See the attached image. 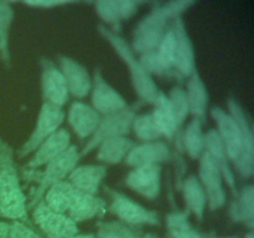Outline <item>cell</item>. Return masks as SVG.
I'll return each mask as SVG.
<instances>
[{"label":"cell","mask_w":254,"mask_h":238,"mask_svg":"<svg viewBox=\"0 0 254 238\" xmlns=\"http://www.w3.org/2000/svg\"><path fill=\"white\" fill-rule=\"evenodd\" d=\"M0 213L16 221L27 220L26 198L20 186L12 150L0 140Z\"/></svg>","instance_id":"cell-1"},{"label":"cell","mask_w":254,"mask_h":238,"mask_svg":"<svg viewBox=\"0 0 254 238\" xmlns=\"http://www.w3.org/2000/svg\"><path fill=\"white\" fill-rule=\"evenodd\" d=\"M190 5H192V1H171L154 9L136 27L133 42L134 50L141 55L155 51L165 36L169 19L178 17Z\"/></svg>","instance_id":"cell-2"},{"label":"cell","mask_w":254,"mask_h":238,"mask_svg":"<svg viewBox=\"0 0 254 238\" xmlns=\"http://www.w3.org/2000/svg\"><path fill=\"white\" fill-rule=\"evenodd\" d=\"M99 29H101V32L104 35V37H107V40L113 45L116 51L121 55V57L124 60V62L128 63L129 68H130L131 81H133L134 89H135V92L138 93V96L140 97L143 101L148 102V103H154L156 97H158V88H156V84L154 83L153 79L150 78V74L146 73L145 69L141 67V64L139 63L138 60L134 59V55L133 52H131L130 47L124 42V40L122 39V37L112 34L111 31L106 30L103 26H101Z\"/></svg>","instance_id":"cell-3"},{"label":"cell","mask_w":254,"mask_h":238,"mask_svg":"<svg viewBox=\"0 0 254 238\" xmlns=\"http://www.w3.org/2000/svg\"><path fill=\"white\" fill-rule=\"evenodd\" d=\"M79 156L81 155H79L78 150H77V146L71 145L64 153H62L56 159L46 164V169H45V171L40 176L39 187L35 191L34 196L31 198V202L29 205L30 207L39 203L42 195L51 186L60 182V181H64V178L71 174V171L76 168L77 163H78Z\"/></svg>","instance_id":"cell-4"},{"label":"cell","mask_w":254,"mask_h":238,"mask_svg":"<svg viewBox=\"0 0 254 238\" xmlns=\"http://www.w3.org/2000/svg\"><path fill=\"white\" fill-rule=\"evenodd\" d=\"M134 118H135L134 111L128 108L123 109L118 113L104 116V118L101 119L96 131L92 135V139L87 143V145L84 146L79 155L88 154L91 150L98 148L99 144L107 139L126 135L130 129L131 124H133Z\"/></svg>","instance_id":"cell-5"},{"label":"cell","mask_w":254,"mask_h":238,"mask_svg":"<svg viewBox=\"0 0 254 238\" xmlns=\"http://www.w3.org/2000/svg\"><path fill=\"white\" fill-rule=\"evenodd\" d=\"M32 217L47 238H72L78 235L77 225L71 218L50 210L44 201L37 203Z\"/></svg>","instance_id":"cell-6"},{"label":"cell","mask_w":254,"mask_h":238,"mask_svg":"<svg viewBox=\"0 0 254 238\" xmlns=\"http://www.w3.org/2000/svg\"><path fill=\"white\" fill-rule=\"evenodd\" d=\"M64 113L61 108L45 102L41 107V111H40L34 131L30 135L29 140L22 146L20 156H25L36 150L42 141L46 140L50 135H52L60 128V125L64 121Z\"/></svg>","instance_id":"cell-7"},{"label":"cell","mask_w":254,"mask_h":238,"mask_svg":"<svg viewBox=\"0 0 254 238\" xmlns=\"http://www.w3.org/2000/svg\"><path fill=\"white\" fill-rule=\"evenodd\" d=\"M228 109H230V114L233 117V119L237 121L241 130V136H242V154L236 163V166L241 175L248 178L253 175L254 169V136L252 126H251L242 107L235 99L228 101Z\"/></svg>","instance_id":"cell-8"},{"label":"cell","mask_w":254,"mask_h":238,"mask_svg":"<svg viewBox=\"0 0 254 238\" xmlns=\"http://www.w3.org/2000/svg\"><path fill=\"white\" fill-rule=\"evenodd\" d=\"M200 183L205 191L211 210H218L226 202V192L222 185V174L215 161L203 151L200 160Z\"/></svg>","instance_id":"cell-9"},{"label":"cell","mask_w":254,"mask_h":238,"mask_svg":"<svg viewBox=\"0 0 254 238\" xmlns=\"http://www.w3.org/2000/svg\"><path fill=\"white\" fill-rule=\"evenodd\" d=\"M112 211L123 222L130 225H158V215L153 211L146 210L139 203L134 202L123 193L111 191Z\"/></svg>","instance_id":"cell-10"},{"label":"cell","mask_w":254,"mask_h":238,"mask_svg":"<svg viewBox=\"0 0 254 238\" xmlns=\"http://www.w3.org/2000/svg\"><path fill=\"white\" fill-rule=\"evenodd\" d=\"M218 126V135L225 146L228 159L237 163L242 154V136L240 126L231 114L223 112L220 107H215L211 111Z\"/></svg>","instance_id":"cell-11"},{"label":"cell","mask_w":254,"mask_h":238,"mask_svg":"<svg viewBox=\"0 0 254 238\" xmlns=\"http://www.w3.org/2000/svg\"><path fill=\"white\" fill-rule=\"evenodd\" d=\"M128 187L139 195L154 200L159 196L161 188L160 165H148L134 168L126 178Z\"/></svg>","instance_id":"cell-12"},{"label":"cell","mask_w":254,"mask_h":238,"mask_svg":"<svg viewBox=\"0 0 254 238\" xmlns=\"http://www.w3.org/2000/svg\"><path fill=\"white\" fill-rule=\"evenodd\" d=\"M92 104H93L94 111L98 114H103V116L118 113V112L127 108V103L123 97L104 81V78L98 71L94 74Z\"/></svg>","instance_id":"cell-13"},{"label":"cell","mask_w":254,"mask_h":238,"mask_svg":"<svg viewBox=\"0 0 254 238\" xmlns=\"http://www.w3.org/2000/svg\"><path fill=\"white\" fill-rule=\"evenodd\" d=\"M42 93L46 103L59 108L68 99V88L61 71L47 60L42 61Z\"/></svg>","instance_id":"cell-14"},{"label":"cell","mask_w":254,"mask_h":238,"mask_svg":"<svg viewBox=\"0 0 254 238\" xmlns=\"http://www.w3.org/2000/svg\"><path fill=\"white\" fill-rule=\"evenodd\" d=\"M173 31L175 35L174 67L184 76H190L195 69V55H193L192 42L186 32L183 20L179 16L175 17Z\"/></svg>","instance_id":"cell-15"},{"label":"cell","mask_w":254,"mask_h":238,"mask_svg":"<svg viewBox=\"0 0 254 238\" xmlns=\"http://www.w3.org/2000/svg\"><path fill=\"white\" fill-rule=\"evenodd\" d=\"M69 146H71V135L68 131L66 129H57L52 135L40 144L27 166L35 169L41 165H46L47 163L64 153Z\"/></svg>","instance_id":"cell-16"},{"label":"cell","mask_w":254,"mask_h":238,"mask_svg":"<svg viewBox=\"0 0 254 238\" xmlns=\"http://www.w3.org/2000/svg\"><path fill=\"white\" fill-rule=\"evenodd\" d=\"M104 211H106V202L102 198L74 188L66 216L77 223L103 215Z\"/></svg>","instance_id":"cell-17"},{"label":"cell","mask_w":254,"mask_h":238,"mask_svg":"<svg viewBox=\"0 0 254 238\" xmlns=\"http://www.w3.org/2000/svg\"><path fill=\"white\" fill-rule=\"evenodd\" d=\"M171 156L168 145L161 141H149V143L136 145L129 151L126 161L133 168L148 165H159L163 161L169 160Z\"/></svg>","instance_id":"cell-18"},{"label":"cell","mask_w":254,"mask_h":238,"mask_svg":"<svg viewBox=\"0 0 254 238\" xmlns=\"http://www.w3.org/2000/svg\"><path fill=\"white\" fill-rule=\"evenodd\" d=\"M61 73L66 81L68 92L77 98H83L91 89V77L82 64L68 57H61Z\"/></svg>","instance_id":"cell-19"},{"label":"cell","mask_w":254,"mask_h":238,"mask_svg":"<svg viewBox=\"0 0 254 238\" xmlns=\"http://www.w3.org/2000/svg\"><path fill=\"white\" fill-rule=\"evenodd\" d=\"M68 120L72 129L79 138L93 135L101 121V117L92 107L81 102H74L68 112Z\"/></svg>","instance_id":"cell-20"},{"label":"cell","mask_w":254,"mask_h":238,"mask_svg":"<svg viewBox=\"0 0 254 238\" xmlns=\"http://www.w3.org/2000/svg\"><path fill=\"white\" fill-rule=\"evenodd\" d=\"M203 151L207 153L210 158L215 161L216 165L220 169L221 174H222V178H225L228 186L232 190H235V178H233L232 170L228 165V156L216 129H211L203 135Z\"/></svg>","instance_id":"cell-21"},{"label":"cell","mask_w":254,"mask_h":238,"mask_svg":"<svg viewBox=\"0 0 254 238\" xmlns=\"http://www.w3.org/2000/svg\"><path fill=\"white\" fill-rule=\"evenodd\" d=\"M107 174V169L101 165H83L74 168L68 175V182L77 190L88 195H94Z\"/></svg>","instance_id":"cell-22"},{"label":"cell","mask_w":254,"mask_h":238,"mask_svg":"<svg viewBox=\"0 0 254 238\" xmlns=\"http://www.w3.org/2000/svg\"><path fill=\"white\" fill-rule=\"evenodd\" d=\"M186 99H188L189 111L196 117L201 119L205 116L208 103V94L206 91V86L201 79L200 73L197 69H193L190 74V81L188 84V92H186Z\"/></svg>","instance_id":"cell-23"},{"label":"cell","mask_w":254,"mask_h":238,"mask_svg":"<svg viewBox=\"0 0 254 238\" xmlns=\"http://www.w3.org/2000/svg\"><path fill=\"white\" fill-rule=\"evenodd\" d=\"M134 143L126 136H118V138H111L102 141L98 145V153L97 158L99 161L106 164H118L119 161L127 158L129 151L134 148Z\"/></svg>","instance_id":"cell-24"},{"label":"cell","mask_w":254,"mask_h":238,"mask_svg":"<svg viewBox=\"0 0 254 238\" xmlns=\"http://www.w3.org/2000/svg\"><path fill=\"white\" fill-rule=\"evenodd\" d=\"M156 126L161 135L171 138L178 129V123L174 117L171 107L169 104V99L165 94L158 93L155 102H154V112L151 114Z\"/></svg>","instance_id":"cell-25"},{"label":"cell","mask_w":254,"mask_h":238,"mask_svg":"<svg viewBox=\"0 0 254 238\" xmlns=\"http://www.w3.org/2000/svg\"><path fill=\"white\" fill-rule=\"evenodd\" d=\"M73 191L74 187L68 181H60L46 191L44 202L54 212L66 215Z\"/></svg>","instance_id":"cell-26"},{"label":"cell","mask_w":254,"mask_h":238,"mask_svg":"<svg viewBox=\"0 0 254 238\" xmlns=\"http://www.w3.org/2000/svg\"><path fill=\"white\" fill-rule=\"evenodd\" d=\"M183 191L188 207L192 211L193 215L197 216L198 220H202L207 198H206L205 191H203L198 178L193 175L186 178L184 182Z\"/></svg>","instance_id":"cell-27"},{"label":"cell","mask_w":254,"mask_h":238,"mask_svg":"<svg viewBox=\"0 0 254 238\" xmlns=\"http://www.w3.org/2000/svg\"><path fill=\"white\" fill-rule=\"evenodd\" d=\"M184 146L192 159L201 158L203 154V133L201 119L193 118L189 123L184 135Z\"/></svg>","instance_id":"cell-28"},{"label":"cell","mask_w":254,"mask_h":238,"mask_svg":"<svg viewBox=\"0 0 254 238\" xmlns=\"http://www.w3.org/2000/svg\"><path fill=\"white\" fill-rule=\"evenodd\" d=\"M233 221H243L248 227H253L254 222V188L247 186L243 188L237 205L233 207Z\"/></svg>","instance_id":"cell-29"},{"label":"cell","mask_w":254,"mask_h":238,"mask_svg":"<svg viewBox=\"0 0 254 238\" xmlns=\"http://www.w3.org/2000/svg\"><path fill=\"white\" fill-rule=\"evenodd\" d=\"M166 226L173 238H202L190 226L188 216L183 212H173L168 216Z\"/></svg>","instance_id":"cell-30"},{"label":"cell","mask_w":254,"mask_h":238,"mask_svg":"<svg viewBox=\"0 0 254 238\" xmlns=\"http://www.w3.org/2000/svg\"><path fill=\"white\" fill-rule=\"evenodd\" d=\"M156 59L165 72H169L174 67V55H175V35L173 29L168 30L155 50Z\"/></svg>","instance_id":"cell-31"},{"label":"cell","mask_w":254,"mask_h":238,"mask_svg":"<svg viewBox=\"0 0 254 238\" xmlns=\"http://www.w3.org/2000/svg\"><path fill=\"white\" fill-rule=\"evenodd\" d=\"M131 126H133L135 135L141 140L148 141V143L156 140L161 136L151 114H144V116H139L134 118Z\"/></svg>","instance_id":"cell-32"},{"label":"cell","mask_w":254,"mask_h":238,"mask_svg":"<svg viewBox=\"0 0 254 238\" xmlns=\"http://www.w3.org/2000/svg\"><path fill=\"white\" fill-rule=\"evenodd\" d=\"M168 99L174 117L176 119V123H178V125H180L190 112L189 111L188 99H186V93L181 88H173Z\"/></svg>","instance_id":"cell-33"},{"label":"cell","mask_w":254,"mask_h":238,"mask_svg":"<svg viewBox=\"0 0 254 238\" xmlns=\"http://www.w3.org/2000/svg\"><path fill=\"white\" fill-rule=\"evenodd\" d=\"M12 20V9L7 2L0 1V52L7 60V32Z\"/></svg>","instance_id":"cell-34"},{"label":"cell","mask_w":254,"mask_h":238,"mask_svg":"<svg viewBox=\"0 0 254 238\" xmlns=\"http://www.w3.org/2000/svg\"><path fill=\"white\" fill-rule=\"evenodd\" d=\"M96 9L99 16L108 24H118L122 20L119 4L116 0H102L96 2Z\"/></svg>","instance_id":"cell-35"},{"label":"cell","mask_w":254,"mask_h":238,"mask_svg":"<svg viewBox=\"0 0 254 238\" xmlns=\"http://www.w3.org/2000/svg\"><path fill=\"white\" fill-rule=\"evenodd\" d=\"M131 235L130 231L127 230V227L119 225V223H104L101 226V230L98 232L97 238H126Z\"/></svg>","instance_id":"cell-36"},{"label":"cell","mask_w":254,"mask_h":238,"mask_svg":"<svg viewBox=\"0 0 254 238\" xmlns=\"http://www.w3.org/2000/svg\"><path fill=\"white\" fill-rule=\"evenodd\" d=\"M7 238H42V237L37 235V233L35 232V231H32L30 227L25 226L24 223L16 221V222L10 225L9 237Z\"/></svg>","instance_id":"cell-37"},{"label":"cell","mask_w":254,"mask_h":238,"mask_svg":"<svg viewBox=\"0 0 254 238\" xmlns=\"http://www.w3.org/2000/svg\"><path fill=\"white\" fill-rule=\"evenodd\" d=\"M118 4H119V12H121V17L122 19H128V17H130L131 15L136 11V7H138L139 2L124 0V1H118Z\"/></svg>","instance_id":"cell-38"},{"label":"cell","mask_w":254,"mask_h":238,"mask_svg":"<svg viewBox=\"0 0 254 238\" xmlns=\"http://www.w3.org/2000/svg\"><path fill=\"white\" fill-rule=\"evenodd\" d=\"M68 1H27V5H31V6H42V7H51V6H57V5H64L67 4Z\"/></svg>","instance_id":"cell-39"},{"label":"cell","mask_w":254,"mask_h":238,"mask_svg":"<svg viewBox=\"0 0 254 238\" xmlns=\"http://www.w3.org/2000/svg\"><path fill=\"white\" fill-rule=\"evenodd\" d=\"M9 230H10L9 223L1 222V221H0V238L9 237Z\"/></svg>","instance_id":"cell-40"},{"label":"cell","mask_w":254,"mask_h":238,"mask_svg":"<svg viewBox=\"0 0 254 238\" xmlns=\"http://www.w3.org/2000/svg\"><path fill=\"white\" fill-rule=\"evenodd\" d=\"M126 238H158V236L153 235V233H148V235H144V236H133V235H129L128 237Z\"/></svg>","instance_id":"cell-41"},{"label":"cell","mask_w":254,"mask_h":238,"mask_svg":"<svg viewBox=\"0 0 254 238\" xmlns=\"http://www.w3.org/2000/svg\"><path fill=\"white\" fill-rule=\"evenodd\" d=\"M72 238H96L93 235H76Z\"/></svg>","instance_id":"cell-42"},{"label":"cell","mask_w":254,"mask_h":238,"mask_svg":"<svg viewBox=\"0 0 254 238\" xmlns=\"http://www.w3.org/2000/svg\"><path fill=\"white\" fill-rule=\"evenodd\" d=\"M246 238H254L253 233H248V235H247V236H246Z\"/></svg>","instance_id":"cell-43"},{"label":"cell","mask_w":254,"mask_h":238,"mask_svg":"<svg viewBox=\"0 0 254 238\" xmlns=\"http://www.w3.org/2000/svg\"><path fill=\"white\" fill-rule=\"evenodd\" d=\"M225 238H237V237H225Z\"/></svg>","instance_id":"cell-44"}]
</instances>
